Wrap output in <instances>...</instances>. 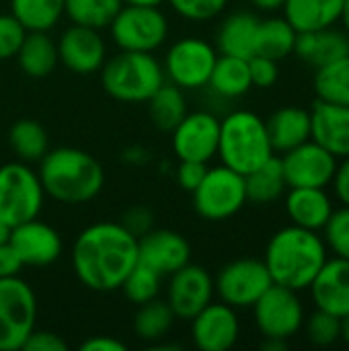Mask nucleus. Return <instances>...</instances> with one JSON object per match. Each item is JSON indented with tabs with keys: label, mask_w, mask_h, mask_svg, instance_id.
<instances>
[{
	"label": "nucleus",
	"mask_w": 349,
	"mask_h": 351,
	"mask_svg": "<svg viewBox=\"0 0 349 351\" xmlns=\"http://www.w3.org/2000/svg\"><path fill=\"white\" fill-rule=\"evenodd\" d=\"M315 93L317 99L335 103V105H349V56L317 68L315 74Z\"/></svg>",
	"instance_id": "nucleus-35"
},
{
	"label": "nucleus",
	"mask_w": 349,
	"mask_h": 351,
	"mask_svg": "<svg viewBox=\"0 0 349 351\" xmlns=\"http://www.w3.org/2000/svg\"><path fill=\"white\" fill-rule=\"evenodd\" d=\"M333 185H335V193H337L339 202L344 206H349V158H344V162L337 167Z\"/></svg>",
	"instance_id": "nucleus-48"
},
{
	"label": "nucleus",
	"mask_w": 349,
	"mask_h": 351,
	"mask_svg": "<svg viewBox=\"0 0 349 351\" xmlns=\"http://www.w3.org/2000/svg\"><path fill=\"white\" fill-rule=\"evenodd\" d=\"M206 171H208V165H206V162L181 160L179 167H177V183L181 185V189L193 193V189L202 183Z\"/></svg>",
	"instance_id": "nucleus-44"
},
{
	"label": "nucleus",
	"mask_w": 349,
	"mask_h": 351,
	"mask_svg": "<svg viewBox=\"0 0 349 351\" xmlns=\"http://www.w3.org/2000/svg\"><path fill=\"white\" fill-rule=\"evenodd\" d=\"M138 263V239L119 222H97L84 228L72 247L76 278L95 292L119 290Z\"/></svg>",
	"instance_id": "nucleus-1"
},
{
	"label": "nucleus",
	"mask_w": 349,
	"mask_h": 351,
	"mask_svg": "<svg viewBox=\"0 0 349 351\" xmlns=\"http://www.w3.org/2000/svg\"><path fill=\"white\" fill-rule=\"evenodd\" d=\"M191 259V247L175 230H150L138 239V261L158 276H171Z\"/></svg>",
	"instance_id": "nucleus-19"
},
{
	"label": "nucleus",
	"mask_w": 349,
	"mask_h": 351,
	"mask_svg": "<svg viewBox=\"0 0 349 351\" xmlns=\"http://www.w3.org/2000/svg\"><path fill=\"white\" fill-rule=\"evenodd\" d=\"M23 261L19 259L16 251L10 247V243L0 245V278H14L23 269Z\"/></svg>",
	"instance_id": "nucleus-46"
},
{
	"label": "nucleus",
	"mask_w": 349,
	"mask_h": 351,
	"mask_svg": "<svg viewBox=\"0 0 349 351\" xmlns=\"http://www.w3.org/2000/svg\"><path fill=\"white\" fill-rule=\"evenodd\" d=\"M323 232H325L323 241L327 249H331L335 257L349 261V206H341L339 210H333Z\"/></svg>",
	"instance_id": "nucleus-38"
},
{
	"label": "nucleus",
	"mask_w": 349,
	"mask_h": 351,
	"mask_svg": "<svg viewBox=\"0 0 349 351\" xmlns=\"http://www.w3.org/2000/svg\"><path fill=\"white\" fill-rule=\"evenodd\" d=\"M272 284V276L263 261L237 259L220 269L214 292L232 308H251Z\"/></svg>",
	"instance_id": "nucleus-11"
},
{
	"label": "nucleus",
	"mask_w": 349,
	"mask_h": 351,
	"mask_svg": "<svg viewBox=\"0 0 349 351\" xmlns=\"http://www.w3.org/2000/svg\"><path fill=\"white\" fill-rule=\"evenodd\" d=\"M245 189H247V202H253V204H272L280 199L282 193L288 189L282 160L274 154L255 171L247 173Z\"/></svg>",
	"instance_id": "nucleus-29"
},
{
	"label": "nucleus",
	"mask_w": 349,
	"mask_h": 351,
	"mask_svg": "<svg viewBox=\"0 0 349 351\" xmlns=\"http://www.w3.org/2000/svg\"><path fill=\"white\" fill-rule=\"evenodd\" d=\"M274 152H288L311 140V111L302 107H282L265 121Z\"/></svg>",
	"instance_id": "nucleus-24"
},
{
	"label": "nucleus",
	"mask_w": 349,
	"mask_h": 351,
	"mask_svg": "<svg viewBox=\"0 0 349 351\" xmlns=\"http://www.w3.org/2000/svg\"><path fill=\"white\" fill-rule=\"evenodd\" d=\"M220 119L208 111L187 113L173 130V150L179 160L206 162L218 154Z\"/></svg>",
	"instance_id": "nucleus-14"
},
{
	"label": "nucleus",
	"mask_w": 349,
	"mask_h": 351,
	"mask_svg": "<svg viewBox=\"0 0 349 351\" xmlns=\"http://www.w3.org/2000/svg\"><path fill=\"white\" fill-rule=\"evenodd\" d=\"M251 308L263 337L288 341L304 325V308L298 292L280 284H272Z\"/></svg>",
	"instance_id": "nucleus-10"
},
{
	"label": "nucleus",
	"mask_w": 349,
	"mask_h": 351,
	"mask_svg": "<svg viewBox=\"0 0 349 351\" xmlns=\"http://www.w3.org/2000/svg\"><path fill=\"white\" fill-rule=\"evenodd\" d=\"M317 308L339 319L349 315V261L335 257L327 259L309 286Z\"/></svg>",
	"instance_id": "nucleus-21"
},
{
	"label": "nucleus",
	"mask_w": 349,
	"mask_h": 351,
	"mask_svg": "<svg viewBox=\"0 0 349 351\" xmlns=\"http://www.w3.org/2000/svg\"><path fill=\"white\" fill-rule=\"evenodd\" d=\"M286 0H251L253 6H257L259 10H278L284 6Z\"/></svg>",
	"instance_id": "nucleus-49"
},
{
	"label": "nucleus",
	"mask_w": 349,
	"mask_h": 351,
	"mask_svg": "<svg viewBox=\"0 0 349 351\" xmlns=\"http://www.w3.org/2000/svg\"><path fill=\"white\" fill-rule=\"evenodd\" d=\"M19 66L31 78H45L58 66V43L47 31H27L19 51Z\"/></svg>",
	"instance_id": "nucleus-27"
},
{
	"label": "nucleus",
	"mask_w": 349,
	"mask_h": 351,
	"mask_svg": "<svg viewBox=\"0 0 349 351\" xmlns=\"http://www.w3.org/2000/svg\"><path fill=\"white\" fill-rule=\"evenodd\" d=\"M160 280H163V276H158L154 269H150L148 265L138 261L136 267L123 280L119 290H123V294L130 302L140 306V304H146L158 296Z\"/></svg>",
	"instance_id": "nucleus-37"
},
{
	"label": "nucleus",
	"mask_w": 349,
	"mask_h": 351,
	"mask_svg": "<svg viewBox=\"0 0 349 351\" xmlns=\"http://www.w3.org/2000/svg\"><path fill=\"white\" fill-rule=\"evenodd\" d=\"M101 82L117 101L146 103L165 84V68L148 51L121 49L101 66Z\"/></svg>",
	"instance_id": "nucleus-5"
},
{
	"label": "nucleus",
	"mask_w": 349,
	"mask_h": 351,
	"mask_svg": "<svg viewBox=\"0 0 349 351\" xmlns=\"http://www.w3.org/2000/svg\"><path fill=\"white\" fill-rule=\"evenodd\" d=\"M311 138L337 160L349 158V105L317 99L311 109Z\"/></svg>",
	"instance_id": "nucleus-20"
},
{
	"label": "nucleus",
	"mask_w": 349,
	"mask_h": 351,
	"mask_svg": "<svg viewBox=\"0 0 349 351\" xmlns=\"http://www.w3.org/2000/svg\"><path fill=\"white\" fill-rule=\"evenodd\" d=\"M37 298L31 286L14 278H0V351H19L33 333Z\"/></svg>",
	"instance_id": "nucleus-7"
},
{
	"label": "nucleus",
	"mask_w": 349,
	"mask_h": 351,
	"mask_svg": "<svg viewBox=\"0 0 349 351\" xmlns=\"http://www.w3.org/2000/svg\"><path fill=\"white\" fill-rule=\"evenodd\" d=\"M173 321L175 315L171 306L154 298L146 304H140V311L134 317V331L144 341H158L171 331Z\"/></svg>",
	"instance_id": "nucleus-36"
},
{
	"label": "nucleus",
	"mask_w": 349,
	"mask_h": 351,
	"mask_svg": "<svg viewBox=\"0 0 349 351\" xmlns=\"http://www.w3.org/2000/svg\"><path fill=\"white\" fill-rule=\"evenodd\" d=\"M327 245L315 230L286 226L278 230L265 249V267L274 284L290 290H306L327 261Z\"/></svg>",
	"instance_id": "nucleus-2"
},
{
	"label": "nucleus",
	"mask_w": 349,
	"mask_h": 351,
	"mask_svg": "<svg viewBox=\"0 0 349 351\" xmlns=\"http://www.w3.org/2000/svg\"><path fill=\"white\" fill-rule=\"evenodd\" d=\"M306 335L319 348L333 346L337 339H341V319L317 308L306 321Z\"/></svg>",
	"instance_id": "nucleus-39"
},
{
	"label": "nucleus",
	"mask_w": 349,
	"mask_h": 351,
	"mask_svg": "<svg viewBox=\"0 0 349 351\" xmlns=\"http://www.w3.org/2000/svg\"><path fill=\"white\" fill-rule=\"evenodd\" d=\"M148 111L154 125L163 132H173L177 123L187 115V101L177 84H163L148 101Z\"/></svg>",
	"instance_id": "nucleus-31"
},
{
	"label": "nucleus",
	"mask_w": 349,
	"mask_h": 351,
	"mask_svg": "<svg viewBox=\"0 0 349 351\" xmlns=\"http://www.w3.org/2000/svg\"><path fill=\"white\" fill-rule=\"evenodd\" d=\"M39 181L51 199L60 204H86L95 199L105 185L101 162L80 148H53L39 160Z\"/></svg>",
	"instance_id": "nucleus-3"
},
{
	"label": "nucleus",
	"mask_w": 349,
	"mask_h": 351,
	"mask_svg": "<svg viewBox=\"0 0 349 351\" xmlns=\"http://www.w3.org/2000/svg\"><path fill=\"white\" fill-rule=\"evenodd\" d=\"M216 49L200 37H183L171 45L165 60V76L179 88L206 86L216 64Z\"/></svg>",
	"instance_id": "nucleus-12"
},
{
	"label": "nucleus",
	"mask_w": 349,
	"mask_h": 351,
	"mask_svg": "<svg viewBox=\"0 0 349 351\" xmlns=\"http://www.w3.org/2000/svg\"><path fill=\"white\" fill-rule=\"evenodd\" d=\"M109 31L119 49L152 53L167 41L169 21L158 6L123 4L111 21Z\"/></svg>",
	"instance_id": "nucleus-9"
},
{
	"label": "nucleus",
	"mask_w": 349,
	"mask_h": 351,
	"mask_svg": "<svg viewBox=\"0 0 349 351\" xmlns=\"http://www.w3.org/2000/svg\"><path fill=\"white\" fill-rule=\"evenodd\" d=\"M241 325L232 306L210 302L191 319V339L202 351H228L239 341Z\"/></svg>",
	"instance_id": "nucleus-16"
},
{
	"label": "nucleus",
	"mask_w": 349,
	"mask_h": 351,
	"mask_svg": "<svg viewBox=\"0 0 349 351\" xmlns=\"http://www.w3.org/2000/svg\"><path fill=\"white\" fill-rule=\"evenodd\" d=\"M25 35L27 29L12 14H0V62L16 56Z\"/></svg>",
	"instance_id": "nucleus-41"
},
{
	"label": "nucleus",
	"mask_w": 349,
	"mask_h": 351,
	"mask_svg": "<svg viewBox=\"0 0 349 351\" xmlns=\"http://www.w3.org/2000/svg\"><path fill=\"white\" fill-rule=\"evenodd\" d=\"M208 84L212 86L216 95L226 97V99H239L247 95L249 88L253 86L251 74H249V62L245 58L220 53L216 58Z\"/></svg>",
	"instance_id": "nucleus-28"
},
{
	"label": "nucleus",
	"mask_w": 349,
	"mask_h": 351,
	"mask_svg": "<svg viewBox=\"0 0 349 351\" xmlns=\"http://www.w3.org/2000/svg\"><path fill=\"white\" fill-rule=\"evenodd\" d=\"M284 167V177L290 187H321L325 189L333 183L339 160L313 138L304 144L284 152L280 158Z\"/></svg>",
	"instance_id": "nucleus-13"
},
{
	"label": "nucleus",
	"mask_w": 349,
	"mask_h": 351,
	"mask_svg": "<svg viewBox=\"0 0 349 351\" xmlns=\"http://www.w3.org/2000/svg\"><path fill=\"white\" fill-rule=\"evenodd\" d=\"M214 298V280L208 269L187 263L185 267L171 274L167 288V304L171 306L175 319L191 321L200 311H204Z\"/></svg>",
	"instance_id": "nucleus-15"
},
{
	"label": "nucleus",
	"mask_w": 349,
	"mask_h": 351,
	"mask_svg": "<svg viewBox=\"0 0 349 351\" xmlns=\"http://www.w3.org/2000/svg\"><path fill=\"white\" fill-rule=\"evenodd\" d=\"M8 243L16 251L23 265L45 267L62 255V239L58 230L37 218L12 226Z\"/></svg>",
	"instance_id": "nucleus-17"
},
{
	"label": "nucleus",
	"mask_w": 349,
	"mask_h": 351,
	"mask_svg": "<svg viewBox=\"0 0 349 351\" xmlns=\"http://www.w3.org/2000/svg\"><path fill=\"white\" fill-rule=\"evenodd\" d=\"M288 348V341L284 339H272V337H265V341L261 343V350L265 351H284Z\"/></svg>",
	"instance_id": "nucleus-50"
},
{
	"label": "nucleus",
	"mask_w": 349,
	"mask_h": 351,
	"mask_svg": "<svg viewBox=\"0 0 349 351\" xmlns=\"http://www.w3.org/2000/svg\"><path fill=\"white\" fill-rule=\"evenodd\" d=\"M58 58L74 74H93L105 64V41L97 29L72 23L58 41Z\"/></svg>",
	"instance_id": "nucleus-18"
},
{
	"label": "nucleus",
	"mask_w": 349,
	"mask_h": 351,
	"mask_svg": "<svg viewBox=\"0 0 349 351\" xmlns=\"http://www.w3.org/2000/svg\"><path fill=\"white\" fill-rule=\"evenodd\" d=\"M121 6V0H66L64 14H68L74 25L101 31L111 25Z\"/></svg>",
	"instance_id": "nucleus-34"
},
{
	"label": "nucleus",
	"mask_w": 349,
	"mask_h": 351,
	"mask_svg": "<svg viewBox=\"0 0 349 351\" xmlns=\"http://www.w3.org/2000/svg\"><path fill=\"white\" fill-rule=\"evenodd\" d=\"M66 0H10V14L27 31H49L64 14Z\"/></svg>",
	"instance_id": "nucleus-33"
},
{
	"label": "nucleus",
	"mask_w": 349,
	"mask_h": 351,
	"mask_svg": "<svg viewBox=\"0 0 349 351\" xmlns=\"http://www.w3.org/2000/svg\"><path fill=\"white\" fill-rule=\"evenodd\" d=\"M177 14L189 21H210L218 16L228 0H167Z\"/></svg>",
	"instance_id": "nucleus-40"
},
{
	"label": "nucleus",
	"mask_w": 349,
	"mask_h": 351,
	"mask_svg": "<svg viewBox=\"0 0 349 351\" xmlns=\"http://www.w3.org/2000/svg\"><path fill=\"white\" fill-rule=\"evenodd\" d=\"M294 53L315 68L329 66L349 56V35L346 31H335L333 27L302 31L296 35Z\"/></svg>",
	"instance_id": "nucleus-22"
},
{
	"label": "nucleus",
	"mask_w": 349,
	"mask_h": 351,
	"mask_svg": "<svg viewBox=\"0 0 349 351\" xmlns=\"http://www.w3.org/2000/svg\"><path fill=\"white\" fill-rule=\"evenodd\" d=\"M249 74H251V82L253 86L259 88H269L278 82L280 70H278V62L265 56H251L249 60Z\"/></svg>",
	"instance_id": "nucleus-42"
},
{
	"label": "nucleus",
	"mask_w": 349,
	"mask_h": 351,
	"mask_svg": "<svg viewBox=\"0 0 349 351\" xmlns=\"http://www.w3.org/2000/svg\"><path fill=\"white\" fill-rule=\"evenodd\" d=\"M344 0H286L284 19L298 31H317L333 27L341 16Z\"/></svg>",
	"instance_id": "nucleus-25"
},
{
	"label": "nucleus",
	"mask_w": 349,
	"mask_h": 351,
	"mask_svg": "<svg viewBox=\"0 0 349 351\" xmlns=\"http://www.w3.org/2000/svg\"><path fill=\"white\" fill-rule=\"evenodd\" d=\"M125 230H130L136 239L144 237L152 230V214L146 208H132L125 212L123 220L119 222Z\"/></svg>",
	"instance_id": "nucleus-45"
},
{
	"label": "nucleus",
	"mask_w": 349,
	"mask_h": 351,
	"mask_svg": "<svg viewBox=\"0 0 349 351\" xmlns=\"http://www.w3.org/2000/svg\"><path fill=\"white\" fill-rule=\"evenodd\" d=\"M82 351H125V343L109 335H95L80 346Z\"/></svg>",
	"instance_id": "nucleus-47"
},
{
	"label": "nucleus",
	"mask_w": 349,
	"mask_h": 351,
	"mask_svg": "<svg viewBox=\"0 0 349 351\" xmlns=\"http://www.w3.org/2000/svg\"><path fill=\"white\" fill-rule=\"evenodd\" d=\"M346 25V33L349 35V0H344V8H341V16H339Z\"/></svg>",
	"instance_id": "nucleus-53"
},
{
	"label": "nucleus",
	"mask_w": 349,
	"mask_h": 351,
	"mask_svg": "<svg viewBox=\"0 0 349 351\" xmlns=\"http://www.w3.org/2000/svg\"><path fill=\"white\" fill-rule=\"evenodd\" d=\"M341 339L346 341V346L349 348V315H346L341 319Z\"/></svg>",
	"instance_id": "nucleus-52"
},
{
	"label": "nucleus",
	"mask_w": 349,
	"mask_h": 351,
	"mask_svg": "<svg viewBox=\"0 0 349 351\" xmlns=\"http://www.w3.org/2000/svg\"><path fill=\"white\" fill-rule=\"evenodd\" d=\"M12 152L25 162H39L49 150V138L43 125L35 119H19L8 132Z\"/></svg>",
	"instance_id": "nucleus-32"
},
{
	"label": "nucleus",
	"mask_w": 349,
	"mask_h": 351,
	"mask_svg": "<svg viewBox=\"0 0 349 351\" xmlns=\"http://www.w3.org/2000/svg\"><path fill=\"white\" fill-rule=\"evenodd\" d=\"M191 195L193 208L202 218L212 222L232 218L247 204L245 177L224 165L208 169Z\"/></svg>",
	"instance_id": "nucleus-8"
},
{
	"label": "nucleus",
	"mask_w": 349,
	"mask_h": 351,
	"mask_svg": "<svg viewBox=\"0 0 349 351\" xmlns=\"http://www.w3.org/2000/svg\"><path fill=\"white\" fill-rule=\"evenodd\" d=\"M259 19L251 12H234L224 19L218 29V51L222 56H234L249 60L255 56V37H257Z\"/></svg>",
	"instance_id": "nucleus-26"
},
{
	"label": "nucleus",
	"mask_w": 349,
	"mask_h": 351,
	"mask_svg": "<svg viewBox=\"0 0 349 351\" xmlns=\"http://www.w3.org/2000/svg\"><path fill=\"white\" fill-rule=\"evenodd\" d=\"M8 237H10V226H6V224L0 220V245L8 243Z\"/></svg>",
	"instance_id": "nucleus-54"
},
{
	"label": "nucleus",
	"mask_w": 349,
	"mask_h": 351,
	"mask_svg": "<svg viewBox=\"0 0 349 351\" xmlns=\"http://www.w3.org/2000/svg\"><path fill=\"white\" fill-rule=\"evenodd\" d=\"M23 351H66L68 350V343L60 337V335H56V333H51V331H37V329H33V333L25 339V343H23Z\"/></svg>",
	"instance_id": "nucleus-43"
},
{
	"label": "nucleus",
	"mask_w": 349,
	"mask_h": 351,
	"mask_svg": "<svg viewBox=\"0 0 349 351\" xmlns=\"http://www.w3.org/2000/svg\"><path fill=\"white\" fill-rule=\"evenodd\" d=\"M43 187L39 175L23 162L0 167V220L6 226H19L39 216L43 206Z\"/></svg>",
	"instance_id": "nucleus-6"
},
{
	"label": "nucleus",
	"mask_w": 349,
	"mask_h": 351,
	"mask_svg": "<svg viewBox=\"0 0 349 351\" xmlns=\"http://www.w3.org/2000/svg\"><path fill=\"white\" fill-rule=\"evenodd\" d=\"M123 4H134V6H160L165 0H121Z\"/></svg>",
	"instance_id": "nucleus-51"
},
{
	"label": "nucleus",
	"mask_w": 349,
	"mask_h": 351,
	"mask_svg": "<svg viewBox=\"0 0 349 351\" xmlns=\"http://www.w3.org/2000/svg\"><path fill=\"white\" fill-rule=\"evenodd\" d=\"M218 154L222 165L243 177L274 156L265 121L253 111H232L220 121Z\"/></svg>",
	"instance_id": "nucleus-4"
},
{
	"label": "nucleus",
	"mask_w": 349,
	"mask_h": 351,
	"mask_svg": "<svg viewBox=\"0 0 349 351\" xmlns=\"http://www.w3.org/2000/svg\"><path fill=\"white\" fill-rule=\"evenodd\" d=\"M296 35L298 31L284 16L259 21L257 37H255V53L280 62L286 56L294 53Z\"/></svg>",
	"instance_id": "nucleus-30"
},
{
	"label": "nucleus",
	"mask_w": 349,
	"mask_h": 351,
	"mask_svg": "<svg viewBox=\"0 0 349 351\" xmlns=\"http://www.w3.org/2000/svg\"><path fill=\"white\" fill-rule=\"evenodd\" d=\"M286 212L294 226L319 232L331 218L333 204L321 187H290L286 195Z\"/></svg>",
	"instance_id": "nucleus-23"
}]
</instances>
